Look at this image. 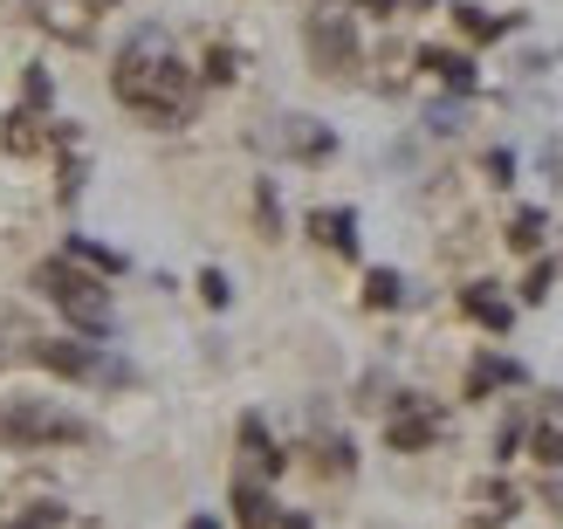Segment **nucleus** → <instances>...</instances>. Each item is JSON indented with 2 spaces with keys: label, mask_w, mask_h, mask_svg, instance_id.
I'll return each instance as SVG.
<instances>
[{
  "label": "nucleus",
  "mask_w": 563,
  "mask_h": 529,
  "mask_svg": "<svg viewBox=\"0 0 563 529\" xmlns=\"http://www.w3.org/2000/svg\"><path fill=\"white\" fill-rule=\"evenodd\" d=\"M118 97L131 103V110H145V118H179L186 110V69L165 55V42L158 35H137L124 55H118Z\"/></svg>",
  "instance_id": "1"
},
{
  "label": "nucleus",
  "mask_w": 563,
  "mask_h": 529,
  "mask_svg": "<svg viewBox=\"0 0 563 529\" xmlns=\"http://www.w3.org/2000/svg\"><path fill=\"white\" fill-rule=\"evenodd\" d=\"M35 289H42L76 330H90V338H103V330H110V289L97 283V275H82V262H69V255L42 262V268H35Z\"/></svg>",
  "instance_id": "2"
},
{
  "label": "nucleus",
  "mask_w": 563,
  "mask_h": 529,
  "mask_svg": "<svg viewBox=\"0 0 563 529\" xmlns=\"http://www.w3.org/2000/svg\"><path fill=\"white\" fill-rule=\"evenodd\" d=\"M0 440H14V448H76V440H90V427L63 412L55 399H27V393H0Z\"/></svg>",
  "instance_id": "3"
},
{
  "label": "nucleus",
  "mask_w": 563,
  "mask_h": 529,
  "mask_svg": "<svg viewBox=\"0 0 563 529\" xmlns=\"http://www.w3.org/2000/svg\"><path fill=\"white\" fill-rule=\"evenodd\" d=\"M302 42H309V55H317L323 76H351L357 69V27H351V14L317 8V14L302 21Z\"/></svg>",
  "instance_id": "4"
},
{
  "label": "nucleus",
  "mask_w": 563,
  "mask_h": 529,
  "mask_svg": "<svg viewBox=\"0 0 563 529\" xmlns=\"http://www.w3.org/2000/svg\"><path fill=\"white\" fill-rule=\"evenodd\" d=\"M27 357L55 378H97V344H82V338H35Z\"/></svg>",
  "instance_id": "5"
},
{
  "label": "nucleus",
  "mask_w": 563,
  "mask_h": 529,
  "mask_svg": "<svg viewBox=\"0 0 563 529\" xmlns=\"http://www.w3.org/2000/svg\"><path fill=\"white\" fill-rule=\"evenodd\" d=\"M385 440H391L399 454H419V448H433V440H440V420H433L427 406H406V412H391Z\"/></svg>",
  "instance_id": "6"
},
{
  "label": "nucleus",
  "mask_w": 563,
  "mask_h": 529,
  "mask_svg": "<svg viewBox=\"0 0 563 529\" xmlns=\"http://www.w3.org/2000/svg\"><path fill=\"white\" fill-rule=\"evenodd\" d=\"M461 302H467V317H474V323H488V330H509V323H516V310L495 296V283H474Z\"/></svg>",
  "instance_id": "7"
},
{
  "label": "nucleus",
  "mask_w": 563,
  "mask_h": 529,
  "mask_svg": "<svg viewBox=\"0 0 563 529\" xmlns=\"http://www.w3.org/2000/svg\"><path fill=\"white\" fill-rule=\"evenodd\" d=\"M419 69H433L446 90H474V63L454 55V48H427V55H419Z\"/></svg>",
  "instance_id": "8"
},
{
  "label": "nucleus",
  "mask_w": 563,
  "mask_h": 529,
  "mask_svg": "<svg viewBox=\"0 0 563 529\" xmlns=\"http://www.w3.org/2000/svg\"><path fill=\"white\" fill-rule=\"evenodd\" d=\"M529 448H537L543 467H563V406H550L537 427H529Z\"/></svg>",
  "instance_id": "9"
},
{
  "label": "nucleus",
  "mask_w": 563,
  "mask_h": 529,
  "mask_svg": "<svg viewBox=\"0 0 563 529\" xmlns=\"http://www.w3.org/2000/svg\"><path fill=\"white\" fill-rule=\"evenodd\" d=\"M516 378H522V365H516V357H482V365L467 372V399L495 393V385H516Z\"/></svg>",
  "instance_id": "10"
},
{
  "label": "nucleus",
  "mask_w": 563,
  "mask_h": 529,
  "mask_svg": "<svg viewBox=\"0 0 563 529\" xmlns=\"http://www.w3.org/2000/svg\"><path fill=\"white\" fill-rule=\"evenodd\" d=\"M309 228H317V234L336 247V255H351V247H357V213H351V207H330V213L309 220Z\"/></svg>",
  "instance_id": "11"
},
{
  "label": "nucleus",
  "mask_w": 563,
  "mask_h": 529,
  "mask_svg": "<svg viewBox=\"0 0 563 529\" xmlns=\"http://www.w3.org/2000/svg\"><path fill=\"white\" fill-rule=\"evenodd\" d=\"M234 516H241V529H282V516H275V503H268V495L262 488H234Z\"/></svg>",
  "instance_id": "12"
},
{
  "label": "nucleus",
  "mask_w": 563,
  "mask_h": 529,
  "mask_svg": "<svg viewBox=\"0 0 563 529\" xmlns=\"http://www.w3.org/2000/svg\"><path fill=\"white\" fill-rule=\"evenodd\" d=\"M63 522H69V509H63V503H27V509H14L0 529H63Z\"/></svg>",
  "instance_id": "13"
},
{
  "label": "nucleus",
  "mask_w": 563,
  "mask_h": 529,
  "mask_svg": "<svg viewBox=\"0 0 563 529\" xmlns=\"http://www.w3.org/2000/svg\"><path fill=\"white\" fill-rule=\"evenodd\" d=\"M454 21L467 27L474 42H495V35H509V27H516L509 14H482V8H454Z\"/></svg>",
  "instance_id": "14"
},
{
  "label": "nucleus",
  "mask_w": 563,
  "mask_h": 529,
  "mask_svg": "<svg viewBox=\"0 0 563 529\" xmlns=\"http://www.w3.org/2000/svg\"><path fill=\"white\" fill-rule=\"evenodd\" d=\"M406 296V283L391 268H372V283H364V302H372V310H391V302Z\"/></svg>",
  "instance_id": "15"
},
{
  "label": "nucleus",
  "mask_w": 563,
  "mask_h": 529,
  "mask_svg": "<svg viewBox=\"0 0 563 529\" xmlns=\"http://www.w3.org/2000/svg\"><path fill=\"white\" fill-rule=\"evenodd\" d=\"M241 448H247V454H255V461L268 467V475H275V467H282V454H275V440L262 433V420H241Z\"/></svg>",
  "instance_id": "16"
},
{
  "label": "nucleus",
  "mask_w": 563,
  "mask_h": 529,
  "mask_svg": "<svg viewBox=\"0 0 563 529\" xmlns=\"http://www.w3.org/2000/svg\"><path fill=\"white\" fill-rule=\"evenodd\" d=\"M537 241H543V213H537V207H522V213L509 220V247H522V255H529Z\"/></svg>",
  "instance_id": "17"
},
{
  "label": "nucleus",
  "mask_w": 563,
  "mask_h": 529,
  "mask_svg": "<svg viewBox=\"0 0 563 529\" xmlns=\"http://www.w3.org/2000/svg\"><path fill=\"white\" fill-rule=\"evenodd\" d=\"M69 262H90V268H103V275H118L124 268V255H110V247H97V241H69Z\"/></svg>",
  "instance_id": "18"
},
{
  "label": "nucleus",
  "mask_w": 563,
  "mask_h": 529,
  "mask_svg": "<svg viewBox=\"0 0 563 529\" xmlns=\"http://www.w3.org/2000/svg\"><path fill=\"white\" fill-rule=\"evenodd\" d=\"M35 145H42V131H35V118L21 110V118L8 124V152H35Z\"/></svg>",
  "instance_id": "19"
},
{
  "label": "nucleus",
  "mask_w": 563,
  "mask_h": 529,
  "mask_svg": "<svg viewBox=\"0 0 563 529\" xmlns=\"http://www.w3.org/2000/svg\"><path fill=\"white\" fill-rule=\"evenodd\" d=\"M200 296H207V302H213V310H220V302H228L234 289H228V275H220V268H207V275H200Z\"/></svg>",
  "instance_id": "20"
},
{
  "label": "nucleus",
  "mask_w": 563,
  "mask_h": 529,
  "mask_svg": "<svg viewBox=\"0 0 563 529\" xmlns=\"http://www.w3.org/2000/svg\"><path fill=\"white\" fill-rule=\"evenodd\" d=\"M543 296H550V262L529 268V283H522V302H543Z\"/></svg>",
  "instance_id": "21"
},
{
  "label": "nucleus",
  "mask_w": 563,
  "mask_h": 529,
  "mask_svg": "<svg viewBox=\"0 0 563 529\" xmlns=\"http://www.w3.org/2000/svg\"><path fill=\"white\" fill-rule=\"evenodd\" d=\"M207 76L228 82V76H234V48H213V55H207Z\"/></svg>",
  "instance_id": "22"
},
{
  "label": "nucleus",
  "mask_w": 563,
  "mask_h": 529,
  "mask_svg": "<svg viewBox=\"0 0 563 529\" xmlns=\"http://www.w3.org/2000/svg\"><path fill=\"white\" fill-rule=\"evenodd\" d=\"M186 529H220V522H213V516H192V522H186Z\"/></svg>",
  "instance_id": "23"
},
{
  "label": "nucleus",
  "mask_w": 563,
  "mask_h": 529,
  "mask_svg": "<svg viewBox=\"0 0 563 529\" xmlns=\"http://www.w3.org/2000/svg\"><path fill=\"white\" fill-rule=\"evenodd\" d=\"M282 529H309V522H302V516H289V522H282Z\"/></svg>",
  "instance_id": "24"
},
{
  "label": "nucleus",
  "mask_w": 563,
  "mask_h": 529,
  "mask_svg": "<svg viewBox=\"0 0 563 529\" xmlns=\"http://www.w3.org/2000/svg\"><path fill=\"white\" fill-rule=\"evenodd\" d=\"M412 8H433V0H412Z\"/></svg>",
  "instance_id": "25"
}]
</instances>
